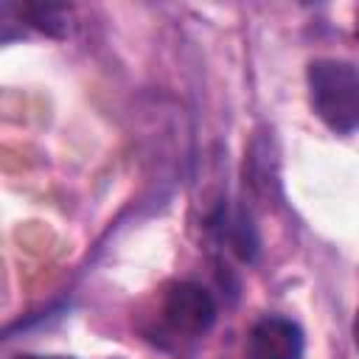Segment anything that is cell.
I'll return each instance as SVG.
<instances>
[{"label":"cell","instance_id":"7a4b0ae2","mask_svg":"<svg viewBox=\"0 0 359 359\" xmlns=\"http://www.w3.org/2000/svg\"><path fill=\"white\" fill-rule=\"evenodd\" d=\"M160 320L168 325L171 334L182 339H196L208 334L216 320L213 294L194 280L168 283L160 294Z\"/></svg>","mask_w":359,"mask_h":359},{"label":"cell","instance_id":"6da1fadb","mask_svg":"<svg viewBox=\"0 0 359 359\" xmlns=\"http://www.w3.org/2000/svg\"><path fill=\"white\" fill-rule=\"evenodd\" d=\"M314 115L337 135L359 129V70L339 59H314L306 70Z\"/></svg>","mask_w":359,"mask_h":359},{"label":"cell","instance_id":"52a82bcc","mask_svg":"<svg viewBox=\"0 0 359 359\" xmlns=\"http://www.w3.org/2000/svg\"><path fill=\"white\" fill-rule=\"evenodd\" d=\"M356 36H359V17H356Z\"/></svg>","mask_w":359,"mask_h":359},{"label":"cell","instance_id":"8992f818","mask_svg":"<svg viewBox=\"0 0 359 359\" xmlns=\"http://www.w3.org/2000/svg\"><path fill=\"white\" fill-rule=\"evenodd\" d=\"M353 345H356V351H359V311H356V317H353Z\"/></svg>","mask_w":359,"mask_h":359},{"label":"cell","instance_id":"3957f363","mask_svg":"<svg viewBox=\"0 0 359 359\" xmlns=\"http://www.w3.org/2000/svg\"><path fill=\"white\" fill-rule=\"evenodd\" d=\"M303 328L280 314L258 320L247 339V359H303Z\"/></svg>","mask_w":359,"mask_h":359},{"label":"cell","instance_id":"5b68a950","mask_svg":"<svg viewBox=\"0 0 359 359\" xmlns=\"http://www.w3.org/2000/svg\"><path fill=\"white\" fill-rule=\"evenodd\" d=\"M17 359H73V356H36V353H20Z\"/></svg>","mask_w":359,"mask_h":359},{"label":"cell","instance_id":"277c9868","mask_svg":"<svg viewBox=\"0 0 359 359\" xmlns=\"http://www.w3.org/2000/svg\"><path fill=\"white\" fill-rule=\"evenodd\" d=\"M17 14L25 25L48 34V36H65L67 34V8L56 3H22L17 6Z\"/></svg>","mask_w":359,"mask_h":359}]
</instances>
